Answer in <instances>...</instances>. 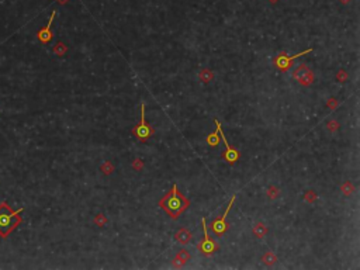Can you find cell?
Returning <instances> with one entry per match:
<instances>
[{
  "label": "cell",
  "instance_id": "cell-1",
  "mask_svg": "<svg viewBox=\"0 0 360 270\" xmlns=\"http://www.w3.org/2000/svg\"><path fill=\"white\" fill-rule=\"evenodd\" d=\"M159 205L165 210L173 220L179 218V215H182V212L187 210V207L190 205V202L186 199L182 193H179L177 186L173 184L172 190L166 194L165 197L161 200Z\"/></svg>",
  "mask_w": 360,
  "mask_h": 270
},
{
  "label": "cell",
  "instance_id": "cell-2",
  "mask_svg": "<svg viewBox=\"0 0 360 270\" xmlns=\"http://www.w3.org/2000/svg\"><path fill=\"white\" fill-rule=\"evenodd\" d=\"M23 211H24V208L13 211L6 202L0 204V236L1 238H7L10 234L21 224L23 218L20 214Z\"/></svg>",
  "mask_w": 360,
  "mask_h": 270
},
{
  "label": "cell",
  "instance_id": "cell-3",
  "mask_svg": "<svg viewBox=\"0 0 360 270\" xmlns=\"http://www.w3.org/2000/svg\"><path fill=\"white\" fill-rule=\"evenodd\" d=\"M203 222V232H204V239L200 242L198 245H197V249L201 252V253H204L207 256H210V255H213L215 251H218L220 249V245L217 243L215 241H213L210 236H208V231H207V225H205V218L201 220Z\"/></svg>",
  "mask_w": 360,
  "mask_h": 270
},
{
  "label": "cell",
  "instance_id": "cell-4",
  "mask_svg": "<svg viewBox=\"0 0 360 270\" xmlns=\"http://www.w3.org/2000/svg\"><path fill=\"white\" fill-rule=\"evenodd\" d=\"M152 134H154V130L146 124L145 104L142 103V104H141V121H139V126H136L135 128H134V135H135L138 139L145 141V139H148Z\"/></svg>",
  "mask_w": 360,
  "mask_h": 270
},
{
  "label": "cell",
  "instance_id": "cell-5",
  "mask_svg": "<svg viewBox=\"0 0 360 270\" xmlns=\"http://www.w3.org/2000/svg\"><path fill=\"white\" fill-rule=\"evenodd\" d=\"M235 199H236V196H232V199H231V202H228V205H227V210L223 214V217L220 218V220H214L213 224H211V231L214 232L215 235H223L227 230H228V224H227V215L229 214L231 211V208H232V204L235 202Z\"/></svg>",
  "mask_w": 360,
  "mask_h": 270
},
{
  "label": "cell",
  "instance_id": "cell-6",
  "mask_svg": "<svg viewBox=\"0 0 360 270\" xmlns=\"http://www.w3.org/2000/svg\"><path fill=\"white\" fill-rule=\"evenodd\" d=\"M311 51H312V48H308L307 51L300 52V54H297V55H294V57H289L286 52H283V54H280L277 58L274 59V65L279 68L280 70H289V69L292 68V64L294 59L300 58L301 55H305V54H308V52H311Z\"/></svg>",
  "mask_w": 360,
  "mask_h": 270
},
{
  "label": "cell",
  "instance_id": "cell-7",
  "mask_svg": "<svg viewBox=\"0 0 360 270\" xmlns=\"http://www.w3.org/2000/svg\"><path fill=\"white\" fill-rule=\"evenodd\" d=\"M293 76L295 77V79H297V80H298L301 85H304V86L311 85L312 80H314V76H312L311 70L308 69L307 65H304V64L298 65V68L295 69V72H294V75H293Z\"/></svg>",
  "mask_w": 360,
  "mask_h": 270
},
{
  "label": "cell",
  "instance_id": "cell-8",
  "mask_svg": "<svg viewBox=\"0 0 360 270\" xmlns=\"http://www.w3.org/2000/svg\"><path fill=\"white\" fill-rule=\"evenodd\" d=\"M55 16H57V11H52V14H51V17H49V21L48 24L44 27V29H41L38 31V39L42 42V44H48L49 41L52 39V31H51V27H52V21L55 19Z\"/></svg>",
  "mask_w": 360,
  "mask_h": 270
},
{
  "label": "cell",
  "instance_id": "cell-9",
  "mask_svg": "<svg viewBox=\"0 0 360 270\" xmlns=\"http://www.w3.org/2000/svg\"><path fill=\"white\" fill-rule=\"evenodd\" d=\"M239 152L236 151V149H234V148H228L227 151L224 152V158H225V161L228 162V164H235L238 159H239Z\"/></svg>",
  "mask_w": 360,
  "mask_h": 270
},
{
  "label": "cell",
  "instance_id": "cell-10",
  "mask_svg": "<svg viewBox=\"0 0 360 270\" xmlns=\"http://www.w3.org/2000/svg\"><path fill=\"white\" fill-rule=\"evenodd\" d=\"M175 238L176 241L185 245V243H189V242H190V239H192V234L187 231V230H185V228H182L180 231L176 234Z\"/></svg>",
  "mask_w": 360,
  "mask_h": 270
},
{
  "label": "cell",
  "instance_id": "cell-11",
  "mask_svg": "<svg viewBox=\"0 0 360 270\" xmlns=\"http://www.w3.org/2000/svg\"><path fill=\"white\" fill-rule=\"evenodd\" d=\"M187 261H190V255H189V252H187V251L182 249V251L177 253V256H176L175 265L180 266V265H185Z\"/></svg>",
  "mask_w": 360,
  "mask_h": 270
},
{
  "label": "cell",
  "instance_id": "cell-12",
  "mask_svg": "<svg viewBox=\"0 0 360 270\" xmlns=\"http://www.w3.org/2000/svg\"><path fill=\"white\" fill-rule=\"evenodd\" d=\"M207 142H208V145H211V146H217V145L220 144V136H218V131L217 130H215V133L207 136Z\"/></svg>",
  "mask_w": 360,
  "mask_h": 270
},
{
  "label": "cell",
  "instance_id": "cell-13",
  "mask_svg": "<svg viewBox=\"0 0 360 270\" xmlns=\"http://www.w3.org/2000/svg\"><path fill=\"white\" fill-rule=\"evenodd\" d=\"M200 76H201V79H203V82H210V79H211L213 75L208 72V69H204V70L201 72V75H200Z\"/></svg>",
  "mask_w": 360,
  "mask_h": 270
},
{
  "label": "cell",
  "instance_id": "cell-14",
  "mask_svg": "<svg viewBox=\"0 0 360 270\" xmlns=\"http://www.w3.org/2000/svg\"><path fill=\"white\" fill-rule=\"evenodd\" d=\"M58 1L61 3V4H65V3H68L69 0H58Z\"/></svg>",
  "mask_w": 360,
  "mask_h": 270
},
{
  "label": "cell",
  "instance_id": "cell-15",
  "mask_svg": "<svg viewBox=\"0 0 360 270\" xmlns=\"http://www.w3.org/2000/svg\"><path fill=\"white\" fill-rule=\"evenodd\" d=\"M272 1H276V0H272Z\"/></svg>",
  "mask_w": 360,
  "mask_h": 270
}]
</instances>
